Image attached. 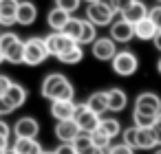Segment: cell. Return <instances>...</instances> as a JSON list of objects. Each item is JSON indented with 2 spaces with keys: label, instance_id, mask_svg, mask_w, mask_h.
<instances>
[{
  "label": "cell",
  "instance_id": "obj_1",
  "mask_svg": "<svg viewBox=\"0 0 161 154\" xmlns=\"http://www.w3.org/2000/svg\"><path fill=\"white\" fill-rule=\"evenodd\" d=\"M40 95L47 99H73L75 97V88L73 84L62 75V73H49L40 86Z\"/></svg>",
  "mask_w": 161,
  "mask_h": 154
},
{
  "label": "cell",
  "instance_id": "obj_2",
  "mask_svg": "<svg viewBox=\"0 0 161 154\" xmlns=\"http://www.w3.org/2000/svg\"><path fill=\"white\" fill-rule=\"evenodd\" d=\"M49 57L44 38H29L25 40V64L27 66H40Z\"/></svg>",
  "mask_w": 161,
  "mask_h": 154
},
{
  "label": "cell",
  "instance_id": "obj_3",
  "mask_svg": "<svg viewBox=\"0 0 161 154\" xmlns=\"http://www.w3.org/2000/svg\"><path fill=\"white\" fill-rule=\"evenodd\" d=\"M110 64H113V71H115L117 75H121V77H130V75L139 68V60H137V55L130 53V51H117L115 57L110 60Z\"/></svg>",
  "mask_w": 161,
  "mask_h": 154
},
{
  "label": "cell",
  "instance_id": "obj_4",
  "mask_svg": "<svg viewBox=\"0 0 161 154\" xmlns=\"http://www.w3.org/2000/svg\"><path fill=\"white\" fill-rule=\"evenodd\" d=\"M75 123L80 125V130L82 132H86V134H91L93 130H97L99 128V114L97 112H93L86 104H77V108H75Z\"/></svg>",
  "mask_w": 161,
  "mask_h": 154
},
{
  "label": "cell",
  "instance_id": "obj_5",
  "mask_svg": "<svg viewBox=\"0 0 161 154\" xmlns=\"http://www.w3.org/2000/svg\"><path fill=\"white\" fill-rule=\"evenodd\" d=\"M86 20H91L95 27H108V24H113L115 13L106 5H102L97 0V3H88V7H86Z\"/></svg>",
  "mask_w": 161,
  "mask_h": 154
},
{
  "label": "cell",
  "instance_id": "obj_6",
  "mask_svg": "<svg viewBox=\"0 0 161 154\" xmlns=\"http://www.w3.org/2000/svg\"><path fill=\"white\" fill-rule=\"evenodd\" d=\"M44 44H47V51H49V55H62L66 49H71L73 44H77L75 40H71L69 35H64L62 31H53V33H49L47 38H44Z\"/></svg>",
  "mask_w": 161,
  "mask_h": 154
},
{
  "label": "cell",
  "instance_id": "obj_7",
  "mask_svg": "<svg viewBox=\"0 0 161 154\" xmlns=\"http://www.w3.org/2000/svg\"><path fill=\"white\" fill-rule=\"evenodd\" d=\"M93 57L99 60V62H110L117 53V42L108 35V38H97L93 44Z\"/></svg>",
  "mask_w": 161,
  "mask_h": 154
},
{
  "label": "cell",
  "instance_id": "obj_8",
  "mask_svg": "<svg viewBox=\"0 0 161 154\" xmlns=\"http://www.w3.org/2000/svg\"><path fill=\"white\" fill-rule=\"evenodd\" d=\"M14 134H16V139H38L40 123L33 117H20L14 123Z\"/></svg>",
  "mask_w": 161,
  "mask_h": 154
},
{
  "label": "cell",
  "instance_id": "obj_9",
  "mask_svg": "<svg viewBox=\"0 0 161 154\" xmlns=\"http://www.w3.org/2000/svg\"><path fill=\"white\" fill-rule=\"evenodd\" d=\"M135 110L157 117L161 112V99H159V95H154V93H141L135 99Z\"/></svg>",
  "mask_w": 161,
  "mask_h": 154
},
{
  "label": "cell",
  "instance_id": "obj_10",
  "mask_svg": "<svg viewBox=\"0 0 161 154\" xmlns=\"http://www.w3.org/2000/svg\"><path fill=\"white\" fill-rule=\"evenodd\" d=\"M110 38L115 42H121V44L130 42L135 38V24L128 22V20H124V18L113 20V24H110Z\"/></svg>",
  "mask_w": 161,
  "mask_h": 154
},
{
  "label": "cell",
  "instance_id": "obj_11",
  "mask_svg": "<svg viewBox=\"0 0 161 154\" xmlns=\"http://www.w3.org/2000/svg\"><path fill=\"white\" fill-rule=\"evenodd\" d=\"M75 108H77V104L73 99H53L51 101V114H53L55 121L73 119L75 117Z\"/></svg>",
  "mask_w": 161,
  "mask_h": 154
},
{
  "label": "cell",
  "instance_id": "obj_12",
  "mask_svg": "<svg viewBox=\"0 0 161 154\" xmlns=\"http://www.w3.org/2000/svg\"><path fill=\"white\" fill-rule=\"evenodd\" d=\"M36 20H38V7H36V3H31V0H20L18 11H16V24L31 27Z\"/></svg>",
  "mask_w": 161,
  "mask_h": 154
},
{
  "label": "cell",
  "instance_id": "obj_13",
  "mask_svg": "<svg viewBox=\"0 0 161 154\" xmlns=\"http://www.w3.org/2000/svg\"><path fill=\"white\" fill-rule=\"evenodd\" d=\"M80 132L82 130L75 123V119H64V121H58V125H55V136L60 139V143H73Z\"/></svg>",
  "mask_w": 161,
  "mask_h": 154
},
{
  "label": "cell",
  "instance_id": "obj_14",
  "mask_svg": "<svg viewBox=\"0 0 161 154\" xmlns=\"http://www.w3.org/2000/svg\"><path fill=\"white\" fill-rule=\"evenodd\" d=\"M148 11H150V9H148V7L141 3V0H132V3H130V5H128V7H126V9L119 13V16H121L124 20H128V22L137 24L139 20L148 18Z\"/></svg>",
  "mask_w": 161,
  "mask_h": 154
},
{
  "label": "cell",
  "instance_id": "obj_15",
  "mask_svg": "<svg viewBox=\"0 0 161 154\" xmlns=\"http://www.w3.org/2000/svg\"><path fill=\"white\" fill-rule=\"evenodd\" d=\"M20 0H0V24L11 27L16 22V11H18Z\"/></svg>",
  "mask_w": 161,
  "mask_h": 154
},
{
  "label": "cell",
  "instance_id": "obj_16",
  "mask_svg": "<svg viewBox=\"0 0 161 154\" xmlns=\"http://www.w3.org/2000/svg\"><path fill=\"white\" fill-rule=\"evenodd\" d=\"M69 18H71L69 11H64V9H60V7H53V9L47 13V24H49L53 31H62L64 24L69 22Z\"/></svg>",
  "mask_w": 161,
  "mask_h": 154
},
{
  "label": "cell",
  "instance_id": "obj_17",
  "mask_svg": "<svg viewBox=\"0 0 161 154\" xmlns=\"http://www.w3.org/2000/svg\"><path fill=\"white\" fill-rule=\"evenodd\" d=\"M5 97L9 99V104H11L14 108H20V106H25V101H27V88H25L22 84L11 82L9 88H7V93H5Z\"/></svg>",
  "mask_w": 161,
  "mask_h": 154
},
{
  "label": "cell",
  "instance_id": "obj_18",
  "mask_svg": "<svg viewBox=\"0 0 161 154\" xmlns=\"http://www.w3.org/2000/svg\"><path fill=\"white\" fill-rule=\"evenodd\" d=\"M106 97H108V110L110 112H121L128 104V97L121 88H110L106 90Z\"/></svg>",
  "mask_w": 161,
  "mask_h": 154
},
{
  "label": "cell",
  "instance_id": "obj_19",
  "mask_svg": "<svg viewBox=\"0 0 161 154\" xmlns=\"http://www.w3.org/2000/svg\"><path fill=\"white\" fill-rule=\"evenodd\" d=\"M5 62L9 64H25V42L16 40L5 49Z\"/></svg>",
  "mask_w": 161,
  "mask_h": 154
},
{
  "label": "cell",
  "instance_id": "obj_20",
  "mask_svg": "<svg viewBox=\"0 0 161 154\" xmlns=\"http://www.w3.org/2000/svg\"><path fill=\"white\" fill-rule=\"evenodd\" d=\"M157 31L159 29H157V24L150 18H143V20H139L135 24V38H139V40H154Z\"/></svg>",
  "mask_w": 161,
  "mask_h": 154
},
{
  "label": "cell",
  "instance_id": "obj_21",
  "mask_svg": "<svg viewBox=\"0 0 161 154\" xmlns=\"http://www.w3.org/2000/svg\"><path fill=\"white\" fill-rule=\"evenodd\" d=\"M14 150H16V154H40L42 145L38 139H16Z\"/></svg>",
  "mask_w": 161,
  "mask_h": 154
},
{
  "label": "cell",
  "instance_id": "obj_22",
  "mask_svg": "<svg viewBox=\"0 0 161 154\" xmlns=\"http://www.w3.org/2000/svg\"><path fill=\"white\" fill-rule=\"evenodd\" d=\"M86 106H88L93 112H97L99 117H102L104 112H108V97H106V90H104V93H93V95L86 99Z\"/></svg>",
  "mask_w": 161,
  "mask_h": 154
},
{
  "label": "cell",
  "instance_id": "obj_23",
  "mask_svg": "<svg viewBox=\"0 0 161 154\" xmlns=\"http://www.w3.org/2000/svg\"><path fill=\"white\" fill-rule=\"evenodd\" d=\"M82 57H84L82 44H73V46H71V49H66L62 55H58V60H60L62 64H69V66H73V64H80V62H82Z\"/></svg>",
  "mask_w": 161,
  "mask_h": 154
},
{
  "label": "cell",
  "instance_id": "obj_24",
  "mask_svg": "<svg viewBox=\"0 0 161 154\" xmlns=\"http://www.w3.org/2000/svg\"><path fill=\"white\" fill-rule=\"evenodd\" d=\"M157 145V139L152 134V128H139L137 130V150H152Z\"/></svg>",
  "mask_w": 161,
  "mask_h": 154
},
{
  "label": "cell",
  "instance_id": "obj_25",
  "mask_svg": "<svg viewBox=\"0 0 161 154\" xmlns=\"http://www.w3.org/2000/svg\"><path fill=\"white\" fill-rule=\"evenodd\" d=\"M82 24H84V20H82V18H73V16H71V18H69V22L64 24L62 33L77 42V40H80V33H82Z\"/></svg>",
  "mask_w": 161,
  "mask_h": 154
},
{
  "label": "cell",
  "instance_id": "obj_26",
  "mask_svg": "<svg viewBox=\"0 0 161 154\" xmlns=\"http://www.w3.org/2000/svg\"><path fill=\"white\" fill-rule=\"evenodd\" d=\"M95 40H97V27H95L91 20H84V24H82V33H80L77 44H93Z\"/></svg>",
  "mask_w": 161,
  "mask_h": 154
},
{
  "label": "cell",
  "instance_id": "obj_27",
  "mask_svg": "<svg viewBox=\"0 0 161 154\" xmlns=\"http://www.w3.org/2000/svg\"><path fill=\"white\" fill-rule=\"evenodd\" d=\"M99 128H102L110 139H115V136L121 132V125H119L117 119H99Z\"/></svg>",
  "mask_w": 161,
  "mask_h": 154
},
{
  "label": "cell",
  "instance_id": "obj_28",
  "mask_svg": "<svg viewBox=\"0 0 161 154\" xmlns=\"http://www.w3.org/2000/svg\"><path fill=\"white\" fill-rule=\"evenodd\" d=\"M91 139H93V143H95V145H97L99 150H104V152H106V150L110 147V136H108V134H106V132H104L102 128L93 130V132H91Z\"/></svg>",
  "mask_w": 161,
  "mask_h": 154
},
{
  "label": "cell",
  "instance_id": "obj_29",
  "mask_svg": "<svg viewBox=\"0 0 161 154\" xmlns=\"http://www.w3.org/2000/svg\"><path fill=\"white\" fill-rule=\"evenodd\" d=\"M132 121H135L137 128H152L154 121H157V117H154V114H146V112H137V110H135Z\"/></svg>",
  "mask_w": 161,
  "mask_h": 154
},
{
  "label": "cell",
  "instance_id": "obj_30",
  "mask_svg": "<svg viewBox=\"0 0 161 154\" xmlns=\"http://www.w3.org/2000/svg\"><path fill=\"white\" fill-rule=\"evenodd\" d=\"M80 5H82V0H55V7H60V9H64V11H69L71 16L80 9Z\"/></svg>",
  "mask_w": 161,
  "mask_h": 154
},
{
  "label": "cell",
  "instance_id": "obj_31",
  "mask_svg": "<svg viewBox=\"0 0 161 154\" xmlns=\"http://www.w3.org/2000/svg\"><path fill=\"white\" fill-rule=\"evenodd\" d=\"M137 130H139V128L135 125V128H126V130L121 132L124 143H128V145H130V147H135V150H137Z\"/></svg>",
  "mask_w": 161,
  "mask_h": 154
},
{
  "label": "cell",
  "instance_id": "obj_32",
  "mask_svg": "<svg viewBox=\"0 0 161 154\" xmlns=\"http://www.w3.org/2000/svg\"><path fill=\"white\" fill-rule=\"evenodd\" d=\"M135 147H130L128 143H117V145H110L108 147V154H132Z\"/></svg>",
  "mask_w": 161,
  "mask_h": 154
},
{
  "label": "cell",
  "instance_id": "obj_33",
  "mask_svg": "<svg viewBox=\"0 0 161 154\" xmlns=\"http://www.w3.org/2000/svg\"><path fill=\"white\" fill-rule=\"evenodd\" d=\"M148 18H150V20L157 24V29L161 31V5H159V7H152V9L148 11Z\"/></svg>",
  "mask_w": 161,
  "mask_h": 154
},
{
  "label": "cell",
  "instance_id": "obj_34",
  "mask_svg": "<svg viewBox=\"0 0 161 154\" xmlns=\"http://www.w3.org/2000/svg\"><path fill=\"white\" fill-rule=\"evenodd\" d=\"M16 108L9 104V99L7 97H0V117H7V114H11Z\"/></svg>",
  "mask_w": 161,
  "mask_h": 154
},
{
  "label": "cell",
  "instance_id": "obj_35",
  "mask_svg": "<svg viewBox=\"0 0 161 154\" xmlns=\"http://www.w3.org/2000/svg\"><path fill=\"white\" fill-rule=\"evenodd\" d=\"M53 152H55V154H77L73 143H62V145H58Z\"/></svg>",
  "mask_w": 161,
  "mask_h": 154
},
{
  "label": "cell",
  "instance_id": "obj_36",
  "mask_svg": "<svg viewBox=\"0 0 161 154\" xmlns=\"http://www.w3.org/2000/svg\"><path fill=\"white\" fill-rule=\"evenodd\" d=\"M11 132H14V128L7 123V121H3V119H0V136H11Z\"/></svg>",
  "mask_w": 161,
  "mask_h": 154
},
{
  "label": "cell",
  "instance_id": "obj_37",
  "mask_svg": "<svg viewBox=\"0 0 161 154\" xmlns=\"http://www.w3.org/2000/svg\"><path fill=\"white\" fill-rule=\"evenodd\" d=\"M9 84H11V79H9L7 75H0V97H5V93H7V88H9Z\"/></svg>",
  "mask_w": 161,
  "mask_h": 154
},
{
  "label": "cell",
  "instance_id": "obj_38",
  "mask_svg": "<svg viewBox=\"0 0 161 154\" xmlns=\"http://www.w3.org/2000/svg\"><path fill=\"white\" fill-rule=\"evenodd\" d=\"M152 134H154V139H157V145H161V121H154Z\"/></svg>",
  "mask_w": 161,
  "mask_h": 154
},
{
  "label": "cell",
  "instance_id": "obj_39",
  "mask_svg": "<svg viewBox=\"0 0 161 154\" xmlns=\"http://www.w3.org/2000/svg\"><path fill=\"white\" fill-rule=\"evenodd\" d=\"M99 3H102V5H106V7L115 13V16L119 13V11H117V0H99Z\"/></svg>",
  "mask_w": 161,
  "mask_h": 154
},
{
  "label": "cell",
  "instance_id": "obj_40",
  "mask_svg": "<svg viewBox=\"0 0 161 154\" xmlns=\"http://www.w3.org/2000/svg\"><path fill=\"white\" fill-rule=\"evenodd\" d=\"M130 3H132V0H117V11L121 13V11H124V9H126Z\"/></svg>",
  "mask_w": 161,
  "mask_h": 154
},
{
  "label": "cell",
  "instance_id": "obj_41",
  "mask_svg": "<svg viewBox=\"0 0 161 154\" xmlns=\"http://www.w3.org/2000/svg\"><path fill=\"white\" fill-rule=\"evenodd\" d=\"M152 42H154V46H157V51L161 53V31H157V35H154V40H152Z\"/></svg>",
  "mask_w": 161,
  "mask_h": 154
},
{
  "label": "cell",
  "instance_id": "obj_42",
  "mask_svg": "<svg viewBox=\"0 0 161 154\" xmlns=\"http://www.w3.org/2000/svg\"><path fill=\"white\" fill-rule=\"evenodd\" d=\"M0 147H3V150L9 147V139H7V136H0Z\"/></svg>",
  "mask_w": 161,
  "mask_h": 154
},
{
  "label": "cell",
  "instance_id": "obj_43",
  "mask_svg": "<svg viewBox=\"0 0 161 154\" xmlns=\"http://www.w3.org/2000/svg\"><path fill=\"white\" fill-rule=\"evenodd\" d=\"M5 62V51H3V46H0V64Z\"/></svg>",
  "mask_w": 161,
  "mask_h": 154
},
{
  "label": "cell",
  "instance_id": "obj_44",
  "mask_svg": "<svg viewBox=\"0 0 161 154\" xmlns=\"http://www.w3.org/2000/svg\"><path fill=\"white\" fill-rule=\"evenodd\" d=\"M5 154H16V150H14V147H7V150H5Z\"/></svg>",
  "mask_w": 161,
  "mask_h": 154
},
{
  "label": "cell",
  "instance_id": "obj_45",
  "mask_svg": "<svg viewBox=\"0 0 161 154\" xmlns=\"http://www.w3.org/2000/svg\"><path fill=\"white\" fill-rule=\"evenodd\" d=\"M157 71H159V75H161V57H159V62H157Z\"/></svg>",
  "mask_w": 161,
  "mask_h": 154
},
{
  "label": "cell",
  "instance_id": "obj_46",
  "mask_svg": "<svg viewBox=\"0 0 161 154\" xmlns=\"http://www.w3.org/2000/svg\"><path fill=\"white\" fill-rule=\"evenodd\" d=\"M40 154H55V152H47V150H42V152H40Z\"/></svg>",
  "mask_w": 161,
  "mask_h": 154
},
{
  "label": "cell",
  "instance_id": "obj_47",
  "mask_svg": "<svg viewBox=\"0 0 161 154\" xmlns=\"http://www.w3.org/2000/svg\"><path fill=\"white\" fill-rule=\"evenodd\" d=\"M157 121H161V112H159V114H157Z\"/></svg>",
  "mask_w": 161,
  "mask_h": 154
},
{
  "label": "cell",
  "instance_id": "obj_48",
  "mask_svg": "<svg viewBox=\"0 0 161 154\" xmlns=\"http://www.w3.org/2000/svg\"><path fill=\"white\" fill-rule=\"evenodd\" d=\"M84 3H97V0H84Z\"/></svg>",
  "mask_w": 161,
  "mask_h": 154
},
{
  "label": "cell",
  "instance_id": "obj_49",
  "mask_svg": "<svg viewBox=\"0 0 161 154\" xmlns=\"http://www.w3.org/2000/svg\"><path fill=\"white\" fill-rule=\"evenodd\" d=\"M154 154H161V147H159V150H157V152H154Z\"/></svg>",
  "mask_w": 161,
  "mask_h": 154
},
{
  "label": "cell",
  "instance_id": "obj_50",
  "mask_svg": "<svg viewBox=\"0 0 161 154\" xmlns=\"http://www.w3.org/2000/svg\"><path fill=\"white\" fill-rule=\"evenodd\" d=\"M0 154H5V150H3V147H0Z\"/></svg>",
  "mask_w": 161,
  "mask_h": 154
},
{
  "label": "cell",
  "instance_id": "obj_51",
  "mask_svg": "<svg viewBox=\"0 0 161 154\" xmlns=\"http://www.w3.org/2000/svg\"><path fill=\"white\" fill-rule=\"evenodd\" d=\"M157 3H161V0H157Z\"/></svg>",
  "mask_w": 161,
  "mask_h": 154
},
{
  "label": "cell",
  "instance_id": "obj_52",
  "mask_svg": "<svg viewBox=\"0 0 161 154\" xmlns=\"http://www.w3.org/2000/svg\"><path fill=\"white\" fill-rule=\"evenodd\" d=\"M104 154H108V152H104Z\"/></svg>",
  "mask_w": 161,
  "mask_h": 154
}]
</instances>
